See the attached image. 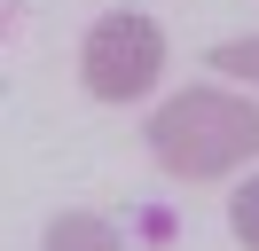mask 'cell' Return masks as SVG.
<instances>
[{
  "mask_svg": "<svg viewBox=\"0 0 259 251\" xmlns=\"http://www.w3.org/2000/svg\"><path fill=\"white\" fill-rule=\"evenodd\" d=\"M212 71L251 78V87H259V31H251V39H220V47H212Z\"/></svg>",
  "mask_w": 259,
  "mask_h": 251,
  "instance_id": "obj_4",
  "label": "cell"
},
{
  "mask_svg": "<svg viewBox=\"0 0 259 251\" xmlns=\"http://www.w3.org/2000/svg\"><path fill=\"white\" fill-rule=\"evenodd\" d=\"M165 71V31L157 16H134V8H110L95 16V31L79 39V78L95 102H142Z\"/></svg>",
  "mask_w": 259,
  "mask_h": 251,
  "instance_id": "obj_2",
  "label": "cell"
},
{
  "mask_svg": "<svg viewBox=\"0 0 259 251\" xmlns=\"http://www.w3.org/2000/svg\"><path fill=\"white\" fill-rule=\"evenodd\" d=\"M228 228H236V235H243V243H251V251H259V173H251V181H243V188H236V196H228Z\"/></svg>",
  "mask_w": 259,
  "mask_h": 251,
  "instance_id": "obj_5",
  "label": "cell"
},
{
  "mask_svg": "<svg viewBox=\"0 0 259 251\" xmlns=\"http://www.w3.org/2000/svg\"><path fill=\"white\" fill-rule=\"evenodd\" d=\"M149 157L173 181H228L236 165L259 157V102L228 87H189L149 118Z\"/></svg>",
  "mask_w": 259,
  "mask_h": 251,
  "instance_id": "obj_1",
  "label": "cell"
},
{
  "mask_svg": "<svg viewBox=\"0 0 259 251\" xmlns=\"http://www.w3.org/2000/svg\"><path fill=\"white\" fill-rule=\"evenodd\" d=\"M48 251H126V235L102 212H55L48 220Z\"/></svg>",
  "mask_w": 259,
  "mask_h": 251,
  "instance_id": "obj_3",
  "label": "cell"
}]
</instances>
